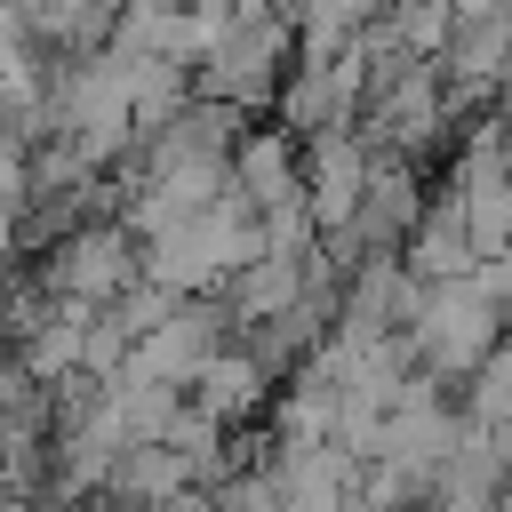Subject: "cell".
<instances>
[{
    "label": "cell",
    "mask_w": 512,
    "mask_h": 512,
    "mask_svg": "<svg viewBox=\"0 0 512 512\" xmlns=\"http://www.w3.org/2000/svg\"><path fill=\"white\" fill-rule=\"evenodd\" d=\"M56 304H120L128 288H136V248H128V232L120 224H72L48 256H40V272H32Z\"/></svg>",
    "instance_id": "cell-1"
},
{
    "label": "cell",
    "mask_w": 512,
    "mask_h": 512,
    "mask_svg": "<svg viewBox=\"0 0 512 512\" xmlns=\"http://www.w3.org/2000/svg\"><path fill=\"white\" fill-rule=\"evenodd\" d=\"M176 480H184V456H176V448H128L120 472H112L120 496H168Z\"/></svg>",
    "instance_id": "cell-2"
},
{
    "label": "cell",
    "mask_w": 512,
    "mask_h": 512,
    "mask_svg": "<svg viewBox=\"0 0 512 512\" xmlns=\"http://www.w3.org/2000/svg\"><path fill=\"white\" fill-rule=\"evenodd\" d=\"M248 400H256V376L240 360H224V368L200 376V408H248Z\"/></svg>",
    "instance_id": "cell-3"
}]
</instances>
